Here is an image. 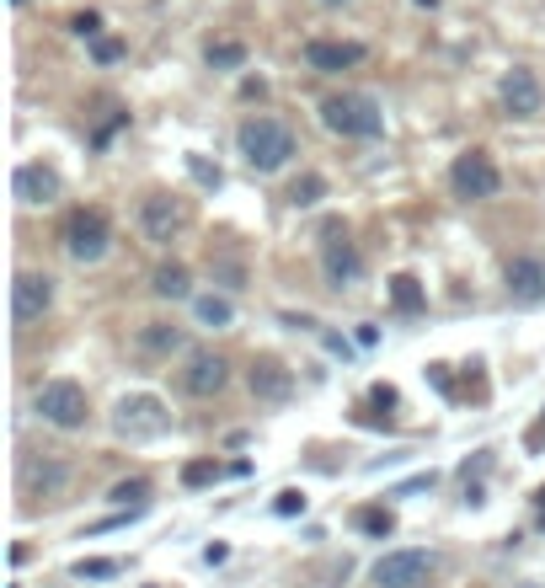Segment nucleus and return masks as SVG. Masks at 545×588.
<instances>
[{"instance_id":"nucleus-1","label":"nucleus","mask_w":545,"mask_h":588,"mask_svg":"<svg viewBox=\"0 0 545 588\" xmlns=\"http://www.w3.org/2000/svg\"><path fill=\"white\" fill-rule=\"evenodd\" d=\"M236 150L246 156L252 172H284L289 156H294V129H289L284 118L257 113V118H246L241 129H236Z\"/></svg>"},{"instance_id":"nucleus-2","label":"nucleus","mask_w":545,"mask_h":588,"mask_svg":"<svg viewBox=\"0 0 545 588\" xmlns=\"http://www.w3.org/2000/svg\"><path fill=\"white\" fill-rule=\"evenodd\" d=\"M321 123L342 139H380L385 113H380L375 97H364V91H342V97L321 102Z\"/></svg>"},{"instance_id":"nucleus-3","label":"nucleus","mask_w":545,"mask_h":588,"mask_svg":"<svg viewBox=\"0 0 545 588\" xmlns=\"http://www.w3.org/2000/svg\"><path fill=\"white\" fill-rule=\"evenodd\" d=\"M166 428H171V412H166V401L150 396V391H134L113 407V433L129 444H150V439H161Z\"/></svg>"},{"instance_id":"nucleus-4","label":"nucleus","mask_w":545,"mask_h":588,"mask_svg":"<svg viewBox=\"0 0 545 588\" xmlns=\"http://www.w3.org/2000/svg\"><path fill=\"white\" fill-rule=\"evenodd\" d=\"M33 407H38V417L43 423H54V428H65V433H75V428H86V391L75 380H43L38 385V396H33Z\"/></svg>"},{"instance_id":"nucleus-5","label":"nucleus","mask_w":545,"mask_h":588,"mask_svg":"<svg viewBox=\"0 0 545 588\" xmlns=\"http://www.w3.org/2000/svg\"><path fill=\"white\" fill-rule=\"evenodd\" d=\"M107 241H113V230H107L102 209H75L65 220V252H70V262H102Z\"/></svg>"},{"instance_id":"nucleus-6","label":"nucleus","mask_w":545,"mask_h":588,"mask_svg":"<svg viewBox=\"0 0 545 588\" xmlns=\"http://www.w3.org/2000/svg\"><path fill=\"white\" fill-rule=\"evenodd\" d=\"M17 482H22V498L54 503V498H65V487H70V466L59 455H33V460H22Z\"/></svg>"},{"instance_id":"nucleus-7","label":"nucleus","mask_w":545,"mask_h":588,"mask_svg":"<svg viewBox=\"0 0 545 588\" xmlns=\"http://www.w3.org/2000/svg\"><path fill=\"white\" fill-rule=\"evenodd\" d=\"M449 182H455L460 198H497L503 172L492 166L487 150H465V156H455V166H449Z\"/></svg>"},{"instance_id":"nucleus-8","label":"nucleus","mask_w":545,"mask_h":588,"mask_svg":"<svg viewBox=\"0 0 545 588\" xmlns=\"http://www.w3.org/2000/svg\"><path fill=\"white\" fill-rule=\"evenodd\" d=\"M433 572V556L428 551H385L375 567H369V578L375 588H423Z\"/></svg>"},{"instance_id":"nucleus-9","label":"nucleus","mask_w":545,"mask_h":588,"mask_svg":"<svg viewBox=\"0 0 545 588\" xmlns=\"http://www.w3.org/2000/svg\"><path fill=\"white\" fill-rule=\"evenodd\" d=\"M230 385V359L214 348H198L188 353V364H182V391L188 396H220Z\"/></svg>"},{"instance_id":"nucleus-10","label":"nucleus","mask_w":545,"mask_h":588,"mask_svg":"<svg viewBox=\"0 0 545 588\" xmlns=\"http://www.w3.org/2000/svg\"><path fill=\"white\" fill-rule=\"evenodd\" d=\"M497 97H503V107H508L513 118H540V113H545V86H540V75L524 70V65H513V70L503 75Z\"/></svg>"},{"instance_id":"nucleus-11","label":"nucleus","mask_w":545,"mask_h":588,"mask_svg":"<svg viewBox=\"0 0 545 588\" xmlns=\"http://www.w3.org/2000/svg\"><path fill=\"white\" fill-rule=\"evenodd\" d=\"M49 305H54V278L49 273H17L11 278V316L22 321H43L49 316Z\"/></svg>"},{"instance_id":"nucleus-12","label":"nucleus","mask_w":545,"mask_h":588,"mask_svg":"<svg viewBox=\"0 0 545 588\" xmlns=\"http://www.w3.org/2000/svg\"><path fill=\"white\" fill-rule=\"evenodd\" d=\"M59 188H65V182H59V172L43 166V161H22L17 172H11V193H17L27 209H49L59 198Z\"/></svg>"},{"instance_id":"nucleus-13","label":"nucleus","mask_w":545,"mask_h":588,"mask_svg":"<svg viewBox=\"0 0 545 588\" xmlns=\"http://www.w3.org/2000/svg\"><path fill=\"white\" fill-rule=\"evenodd\" d=\"M246 385H252V396L262 401V407H284V401L294 396V369L278 364V359H252Z\"/></svg>"},{"instance_id":"nucleus-14","label":"nucleus","mask_w":545,"mask_h":588,"mask_svg":"<svg viewBox=\"0 0 545 588\" xmlns=\"http://www.w3.org/2000/svg\"><path fill=\"white\" fill-rule=\"evenodd\" d=\"M503 284H508V294H513L519 305H540V300H545V257H540V252L513 257L508 268H503Z\"/></svg>"},{"instance_id":"nucleus-15","label":"nucleus","mask_w":545,"mask_h":588,"mask_svg":"<svg viewBox=\"0 0 545 588\" xmlns=\"http://www.w3.org/2000/svg\"><path fill=\"white\" fill-rule=\"evenodd\" d=\"M188 225V214H182L177 198L166 193H150L145 204H139V230H145L150 241H177V230Z\"/></svg>"},{"instance_id":"nucleus-16","label":"nucleus","mask_w":545,"mask_h":588,"mask_svg":"<svg viewBox=\"0 0 545 588\" xmlns=\"http://www.w3.org/2000/svg\"><path fill=\"white\" fill-rule=\"evenodd\" d=\"M305 65H310V70H321V75L353 70V65H364V43H342V38H310V43H305Z\"/></svg>"},{"instance_id":"nucleus-17","label":"nucleus","mask_w":545,"mask_h":588,"mask_svg":"<svg viewBox=\"0 0 545 588\" xmlns=\"http://www.w3.org/2000/svg\"><path fill=\"white\" fill-rule=\"evenodd\" d=\"M321 268L326 278H332V289H353L358 278H364V257H358V246L353 241H326V252H321Z\"/></svg>"},{"instance_id":"nucleus-18","label":"nucleus","mask_w":545,"mask_h":588,"mask_svg":"<svg viewBox=\"0 0 545 588\" xmlns=\"http://www.w3.org/2000/svg\"><path fill=\"white\" fill-rule=\"evenodd\" d=\"M134 348L145 353V359H171V353L182 348V327H171V321H145V327L134 332Z\"/></svg>"},{"instance_id":"nucleus-19","label":"nucleus","mask_w":545,"mask_h":588,"mask_svg":"<svg viewBox=\"0 0 545 588\" xmlns=\"http://www.w3.org/2000/svg\"><path fill=\"white\" fill-rule=\"evenodd\" d=\"M150 289L161 294V300H188V294H193V273L182 268V262H166V268H155Z\"/></svg>"},{"instance_id":"nucleus-20","label":"nucleus","mask_w":545,"mask_h":588,"mask_svg":"<svg viewBox=\"0 0 545 588\" xmlns=\"http://www.w3.org/2000/svg\"><path fill=\"white\" fill-rule=\"evenodd\" d=\"M193 316H198V327H230V321H236V305L225 300V294H198L193 300Z\"/></svg>"},{"instance_id":"nucleus-21","label":"nucleus","mask_w":545,"mask_h":588,"mask_svg":"<svg viewBox=\"0 0 545 588\" xmlns=\"http://www.w3.org/2000/svg\"><path fill=\"white\" fill-rule=\"evenodd\" d=\"M391 305L401 316H417V311H423V284H417L412 273H396L391 278Z\"/></svg>"},{"instance_id":"nucleus-22","label":"nucleus","mask_w":545,"mask_h":588,"mask_svg":"<svg viewBox=\"0 0 545 588\" xmlns=\"http://www.w3.org/2000/svg\"><path fill=\"white\" fill-rule=\"evenodd\" d=\"M321 198H326V177H321V172L294 177V188H289V204H294V209H316Z\"/></svg>"},{"instance_id":"nucleus-23","label":"nucleus","mask_w":545,"mask_h":588,"mask_svg":"<svg viewBox=\"0 0 545 588\" xmlns=\"http://www.w3.org/2000/svg\"><path fill=\"white\" fill-rule=\"evenodd\" d=\"M209 65H214V70H241V65H246V43H236V38L209 43Z\"/></svg>"},{"instance_id":"nucleus-24","label":"nucleus","mask_w":545,"mask_h":588,"mask_svg":"<svg viewBox=\"0 0 545 588\" xmlns=\"http://www.w3.org/2000/svg\"><path fill=\"white\" fill-rule=\"evenodd\" d=\"M107 498H113L118 508H134V514H139V508L150 503V482H145V476H134V482H118Z\"/></svg>"},{"instance_id":"nucleus-25","label":"nucleus","mask_w":545,"mask_h":588,"mask_svg":"<svg viewBox=\"0 0 545 588\" xmlns=\"http://www.w3.org/2000/svg\"><path fill=\"white\" fill-rule=\"evenodd\" d=\"M353 524H358L364 535H391V530H396V514H391V508H358Z\"/></svg>"},{"instance_id":"nucleus-26","label":"nucleus","mask_w":545,"mask_h":588,"mask_svg":"<svg viewBox=\"0 0 545 588\" xmlns=\"http://www.w3.org/2000/svg\"><path fill=\"white\" fill-rule=\"evenodd\" d=\"M220 476H225L220 460H188V466H182V487H209V482H220Z\"/></svg>"},{"instance_id":"nucleus-27","label":"nucleus","mask_w":545,"mask_h":588,"mask_svg":"<svg viewBox=\"0 0 545 588\" xmlns=\"http://www.w3.org/2000/svg\"><path fill=\"white\" fill-rule=\"evenodd\" d=\"M123 562H113V556H86V562H75V578H118Z\"/></svg>"},{"instance_id":"nucleus-28","label":"nucleus","mask_w":545,"mask_h":588,"mask_svg":"<svg viewBox=\"0 0 545 588\" xmlns=\"http://www.w3.org/2000/svg\"><path fill=\"white\" fill-rule=\"evenodd\" d=\"M273 508H278V514H284V519L305 514V492H300V487H284V492H278V498H273Z\"/></svg>"},{"instance_id":"nucleus-29","label":"nucleus","mask_w":545,"mask_h":588,"mask_svg":"<svg viewBox=\"0 0 545 588\" xmlns=\"http://www.w3.org/2000/svg\"><path fill=\"white\" fill-rule=\"evenodd\" d=\"M188 172H193L198 182H204V188H220V182H225V177H220V166H209L204 156H188Z\"/></svg>"},{"instance_id":"nucleus-30","label":"nucleus","mask_w":545,"mask_h":588,"mask_svg":"<svg viewBox=\"0 0 545 588\" xmlns=\"http://www.w3.org/2000/svg\"><path fill=\"white\" fill-rule=\"evenodd\" d=\"M70 27H75V38H91V43H97V33H102V17H97V11H81V17H75Z\"/></svg>"},{"instance_id":"nucleus-31","label":"nucleus","mask_w":545,"mask_h":588,"mask_svg":"<svg viewBox=\"0 0 545 588\" xmlns=\"http://www.w3.org/2000/svg\"><path fill=\"white\" fill-rule=\"evenodd\" d=\"M91 54H97V65H113V59L123 54V43L118 38H97V43H91Z\"/></svg>"},{"instance_id":"nucleus-32","label":"nucleus","mask_w":545,"mask_h":588,"mask_svg":"<svg viewBox=\"0 0 545 588\" xmlns=\"http://www.w3.org/2000/svg\"><path fill=\"white\" fill-rule=\"evenodd\" d=\"M321 6H348V0H321Z\"/></svg>"},{"instance_id":"nucleus-33","label":"nucleus","mask_w":545,"mask_h":588,"mask_svg":"<svg viewBox=\"0 0 545 588\" xmlns=\"http://www.w3.org/2000/svg\"><path fill=\"white\" fill-rule=\"evenodd\" d=\"M417 6H439V0H417Z\"/></svg>"},{"instance_id":"nucleus-34","label":"nucleus","mask_w":545,"mask_h":588,"mask_svg":"<svg viewBox=\"0 0 545 588\" xmlns=\"http://www.w3.org/2000/svg\"><path fill=\"white\" fill-rule=\"evenodd\" d=\"M540 508H545V487H540Z\"/></svg>"},{"instance_id":"nucleus-35","label":"nucleus","mask_w":545,"mask_h":588,"mask_svg":"<svg viewBox=\"0 0 545 588\" xmlns=\"http://www.w3.org/2000/svg\"><path fill=\"white\" fill-rule=\"evenodd\" d=\"M524 588H540V583H524Z\"/></svg>"}]
</instances>
